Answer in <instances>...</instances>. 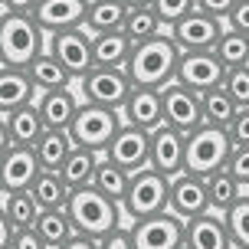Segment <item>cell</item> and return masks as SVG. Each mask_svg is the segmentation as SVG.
Listing matches in <instances>:
<instances>
[{
    "label": "cell",
    "instance_id": "obj_1",
    "mask_svg": "<svg viewBox=\"0 0 249 249\" xmlns=\"http://www.w3.org/2000/svg\"><path fill=\"white\" fill-rule=\"evenodd\" d=\"M177 62H180V50L164 33V36H154L148 43H138L131 50L124 72H128L135 89H164L177 79Z\"/></svg>",
    "mask_w": 249,
    "mask_h": 249
},
{
    "label": "cell",
    "instance_id": "obj_2",
    "mask_svg": "<svg viewBox=\"0 0 249 249\" xmlns=\"http://www.w3.org/2000/svg\"><path fill=\"white\" fill-rule=\"evenodd\" d=\"M66 213H69V220H72L75 233L95 239V243H102L108 233H115V230L122 226V203L108 200L102 190H95V187L72 190V197L66 203Z\"/></svg>",
    "mask_w": 249,
    "mask_h": 249
},
{
    "label": "cell",
    "instance_id": "obj_3",
    "mask_svg": "<svg viewBox=\"0 0 249 249\" xmlns=\"http://www.w3.org/2000/svg\"><path fill=\"white\" fill-rule=\"evenodd\" d=\"M46 33L36 26L33 13H3L0 26V59L10 69H30V62L46 50Z\"/></svg>",
    "mask_w": 249,
    "mask_h": 249
},
{
    "label": "cell",
    "instance_id": "obj_4",
    "mask_svg": "<svg viewBox=\"0 0 249 249\" xmlns=\"http://www.w3.org/2000/svg\"><path fill=\"white\" fill-rule=\"evenodd\" d=\"M233 154V141L226 128H213V124H200L197 131L187 135L184 144V171L194 177H210L223 171L226 161Z\"/></svg>",
    "mask_w": 249,
    "mask_h": 249
},
{
    "label": "cell",
    "instance_id": "obj_5",
    "mask_svg": "<svg viewBox=\"0 0 249 249\" xmlns=\"http://www.w3.org/2000/svg\"><path fill=\"white\" fill-rule=\"evenodd\" d=\"M122 112H112V108H102V105H92V102H82L79 112H75L72 124H69V138H72L75 148H89L105 154V148L112 144L115 131L122 128Z\"/></svg>",
    "mask_w": 249,
    "mask_h": 249
},
{
    "label": "cell",
    "instance_id": "obj_6",
    "mask_svg": "<svg viewBox=\"0 0 249 249\" xmlns=\"http://www.w3.org/2000/svg\"><path fill=\"white\" fill-rule=\"evenodd\" d=\"M167 194H171V180L158 174L154 167H141L128 180V194L122 200V213L128 220H144L154 213L167 210Z\"/></svg>",
    "mask_w": 249,
    "mask_h": 249
},
{
    "label": "cell",
    "instance_id": "obj_7",
    "mask_svg": "<svg viewBox=\"0 0 249 249\" xmlns=\"http://www.w3.org/2000/svg\"><path fill=\"white\" fill-rule=\"evenodd\" d=\"M131 79L124 69H102L95 66L89 75L79 79V92H82V102H92V105H102V108H112V112H122L128 95H131Z\"/></svg>",
    "mask_w": 249,
    "mask_h": 249
},
{
    "label": "cell",
    "instance_id": "obj_8",
    "mask_svg": "<svg viewBox=\"0 0 249 249\" xmlns=\"http://www.w3.org/2000/svg\"><path fill=\"white\" fill-rule=\"evenodd\" d=\"M128 236H131V249H177L184 246V220L164 210L144 220H131Z\"/></svg>",
    "mask_w": 249,
    "mask_h": 249
},
{
    "label": "cell",
    "instance_id": "obj_9",
    "mask_svg": "<svg viewBox=\"0 0 249 249\" xmlns=\"http://www.w3.org/2000/svg\"><path fill=\"white\" fill-rule=\"evenodd\" d=\"M46 50L62 62V69L72 75L75 82L95 69V62H92V33H89L86 26L62 30V33L50 36V46H46Z\"/></svg>",
    "mask_w": 249,
    "mask_h": 249
},
{
    "label": "cell",
    "instance_id": "obj_10",
    "mask_svg": "<svg viewBox=\"0 0 249 249\" xmlns=\"http://www.w3.org/2000/svg\"><path fill=\"white\" fill-rule=\"evenodd\" d=\"M223 26L226 23L207 17L203 10H190L184 20H177V23L167 30V36L174 39V46L180 53H213L216 39L223 33Z\"/></svg>",
    "mask_w": 249,
    "mask_h": 249
},
{
    "label": "cell",
    "instance_id": "obj_11",
    "mask_svg": "<svg viewBox=\"0 0 249 249\" xmlns=\"http://www.w3.org/2000/svg\"><path fill=\"white\" fill-rule=\"evenodd\" d=\"M161 102H164V124L174 128L180 135H190L203 124V108H200V95L194 89H184L180 82L161 89Z\"/></svg>",
    "mask_w": 249,
    "mask_h": 249
},
{
    "label": "cell",
    "instance_id": "obj_12",
    "mask_svg": "<svg viewBox=\"0 0 249 249\" xmlns=\"http://www.w3.org/2000/svg\"><path fill=\"white\" fill-rule=\"evenodd\" d=\"M105 158L112 164H118L122 171H128V174H135L141 167H151V131L122 124L115 131L112 144L105 148Z\"/></svg>",
    "mask_w": 249,
    "mask_h": 249
},
{
    "label": "cell",
    "instance_id": "obj_13",
    "mask_svg": "<svg viewBox=\"0 0 249 249\" xmlns=\"http://www.w3.org/2000/svg\"><path fill=\"white\" fill-rule=\"evenodd\" d=\"M167 210L177 220H197L203 213H210V194H207V177L194 174H177L171 180V194H167Z\"/></svg>",
    "mask_w": 249,
    "mask_h": 249
},
{
    "label": "cell",
    "instance_id": "obj_14",
    "mask_svg": "<svg viewBox=\"0 0 249 249\" xmlns=\"http://www.w3.org/2000/svg\"><path fill=\"white\" fill-rule=\"evenodd\" d=\"M223 62L216 59L213 53H180V62H177V79L184 89H194L197 95L210 92V89L223 86Z\"/></svg>",
    "mask_w": 249,
    "mask_h": 249
},
{
    "label": "cell",
    "instance_id": "obj_15",
    "mask_svg": "<svg viewBox=\"0 0 249 249\" xmlns=\"http://www.w3.org/2000/svg\"><path fill=\"white\" fill-rule=\"evenodd\" d=\"M184 144H187V135L167 128V124L154 128L151 131V167L158 174H164L167 180L184 174Z\"/></svg>",
    "mask_w": 249,
    "mask_h": 249
},
{
    "label": "cell",
    "instance_id": "obj_16",
    "mask_svg": "<svg viewBox=\"0 0 249 249\" xmlns=\"http://www.w3.org/2000/svg\"><path fill=\"white\" fill-rule=\"evenodd\" d=\"M86 0H39L33 20L46 36H56L62 30H75L86 23Z\"/></svg>",
    "mask_w": 249,
    "mask_h": 249
},
{
    "label": "cell",
    "instance_id": "obj_17",
    "mask_svg": "<svg viewBox=\"0 0 249 249\" xmlns=\"http://www.w3.org/2000/svg\"><path fill=\"white\" fill-rule=\"evenodd\" d=\"M39 161L33 148H20L13 144L3 158H0V184H3V194H13V190H30L33 180L39 177Z\"/></svg>",
    "mask_w": 249,
    "mask_h": 249
},
{
    "label": "cell",
    "instance_id": "obj_18",
    "mask_svg": "<svg viewBox=\"0 0 249 249\" xmlns=\"http://www.w3.org/2000/svg\"><path fill=\"white\" fill-rule=\"evenodd\" d=\"M122 122L141 131H154L164 124V102L161 89H131V95L122 108Z\"/></svg>",
    "mask_w": 249,
    "mask_h": 249
},
{
    "label": "cell",
    "instance_id": "obj_19",
    "mask_svg": "<svg viewBox=\"0 0 249 249\" xmlns=\"http://www.w3.org/2000/svg\"><path fill=\"white\" fill-rule=\"evenodd\" d=\"M184 246L187 249H236L233 239H230L223 216L213 210L184 223Z\"/></svg>",
    "mask_w": 249,
    "mask_h": 249
},
{
    "label": "cell",
    "instance_id": "obj_20",
    "mask_svg": "<svg viewBox=\"0 0 249 249\" xmlns=\"http://www.w3.org/2000/svg\"><path fill=\"white\" fill-rule=\"evenodd\" d=\"M33 102H36V89L30 82L26 69L3 66L0 69V118H7L10 112L23 108V105H33Z\"/></svg>",
    "mask_w": 249,
    "mask_h": 249
},
{
    "label": "cell",
    "instance_id": "obj_21",
    "mask_svg": "<svg viewBox=\"0 0 249 249\" xmlns=\"http://www.w3.org/2000/svg\"><path fill=\"white\" fill-rule=\"evenodd\" d=\"M79 105H82V102L75 99L72 89H56V92L36 95V108H39V115H43L46 128H56V131H69Z\"/></svg>",
    "mask_w": 249,
    "mask_h": 249
},
{
    "label": "cell",
    "instance_id": "obj_22",
    "mask_svg": "<svg viewBox=\"0 0 249 249\" xmlns=\"http://www.w3.org/2000/svg\"><path fill=\"white\" fill-rule=\"evenodd\" d=\"M131 50H135V43L124 36V30L92 36V62L102 69H124L131 59Z\"/></svg>",
    "mask_w": 249,
    "mask_h": 249
},
{
    "label": "cell",
    "instance_id": "obj_23",
    "mask_svg": "<svg viewBox=\"0 0 249 249\" xmlns=\"http://www.w3.org/2000/svg\"><path fill=\"white\" fill-rule=\"evenodd\" d=\"M99 161H102L99 151L72 148V151H69V158L62 161V167L56 171V174L62 177V184L69 187V190H82V187H92L95 171H99Z\"/></svg>",
    "mask_w": 249,
    "mask_h": 249
},
{
    "label": "cell",
    "instance_id": "obj_24",
    "mask_svg": "<svg viewBox=\"0 0 249 249\" xmlns=\"http://www.w3.org/2000/svg\"><path fill=\"white\" fill-rule=\"evenodd\" d=\"M26 75H30V82H33V89H36V95H43V92H56V89H69L75 82L50 50H43L36 59L30 62Z\"/></svg>",
    "mask_w": 249,
    "mask_h": 249
},
{
    "label": "cell",
    "instance_id": "obj_25",
    "mask_svg": "<svg viewBox=\"0 0 249 249\" xmlns=\"http://www.w3.org/2000/svg\"><path fill=\"white\" fill-rule=\"evenodd\" d=\"M7 131H10V141L13 144H20V148H33L43 131H46V122H43V115H39L36 102L33 105H23V108H17V112L7 115Z\"/></svg>",
    "mask_w": 249,
    "mask_h": 249
},
{
    "label": "cell",
    "instance_id": "obj_26",
    "mask_svg": "<svg viewBox=\"0 0 249 249\" xmlns=\"http://www.w3.org/2000/svg\"><path fill=\"white\" fill-rule=\"evenodd\" d=\"M124 17H128V7L122 0H92L86 7V30L95 36V33H115L124 26Z\"/></svg>",
    "mask_w": 249,
    "mask_h": 249
},
{
    "label": "cell",
    "instance_id": "obj_27",
    "mask_svg": "<svg viewBox=\"0 0 249 249\" xmlns=\"http://www.w3.org/2000/svg\"><path fill=\"white\" fill-rule=\"evenodd\" d=\"M72 138L69 131H56V128H46L43 138H39L36 144H33V154H36V161L43 171H59L62 161L69 158V151H72Z\"/></svg>",
    "mask_w": 249,
    "mask_h": 249
},
{
    "label": "cell",
    "instance_id": "obj_28",
    "mask_svg": "<svg viewBox=\"0 0 249 249\" xmlns=\"http://www.w3.org/2000/svg\"><path fill=\"white\" fill-rule=\"evenodd\" d=\"M30 197L36 200L39 210H66V203L72 197V190L62 184V177L56 171H39V177L30 187Z\"/></svg>",
    "mask_w": 249,
    "mask_h": 249
},
{
    "label": "cell",
    "instance_id": "obj_29",
    "mask_svg": "<svg viewBox=\"0 0 249 249\" xmlns=\"http://www.w3.org/2000/svg\"><path fill=\"white\" fill-rule=\"evenodd\" d=\"M33 233L50 249H59L66 239L75 236V226H72V220H69L66 210H39L36 223H33Z\"/></svg>",
    "mask_w": 249,
    "mask_h": 249
},
{
    "label": "cell",
    "instance_id": "obj_30",
    "mask_svg": "<svg viewBox=\"0 0 249 249\" xmlns=\"http://www.w3.org/2000/svg\"><path fill=\"white\" fill-rule=\"evenodd\" d=\"M0 207H3V216H7V223H10L13 233H17V230H33V223H36V216H39V207H36V200L30 197V190L3 194Z\"/></svg>",
    "mask_w": 249,
    "mask_h": 249
},
{
    "label": "cell",
    "instance_id": "obj_31",
    "mask_svg": "<svg viewBox=\"0 0 249 249\" xmlns=\"http://www.w3.org/2000/svg\"><path fill=\"white\" fill-rule=\"evenodd\" d=\"M200 108H203V124H213V128H230V122H233L236 112H239V105L226 95L223 86L203 92V95H200Z\"/></svg>",
    "mask_w": 249,
    "mask_h": 249
},
{
    "label": "cell",
    "instance_id": "obj_32",
    "mask_svg": "<svg viewBox=\"0 0 249 249\" xmlns=\"http://www.w3.org/2000/svg\"><path fill=\"white\" fill-rule=\"evenodd\" d=\"M207 194H210V210L223 216L226 210H233L239 200L246 197V190L226 174V171H216V174L207 177Z\"/></svg>",
    "mask_w": 249,
    "mask_h": 249
},
{
    "label": "cell",
    "instance_id": "obj_33",
    "mask_svg": "<svg viewBox=\"0 0 249 249\" xmlns=\"http://www.w3.org/2000/svg\"><path fill=\"white\" fill-rule=\"evenodd\" d=\"M124 36L131 39V43H148V39L154 36H164L167 30H164L161 17L154 13V7H144V10H128V17H124Z\"/></svg>",
    "mask_w": 249,
    "mask_h": 249
},
{
    "label": "cell",
    "instance_id": "obj_34",
    "mask_svg": "<svg viewBox=\"0 0 249 249\" xmlns=\"http://www.w3.org/2000/svg\"><path fill=\"white\" fill-rule=\"evenodd\" d=\"M213 56L223 62V69L249 66V36H243V33H236V30L223 26V33H220L216 46H213Z\"/></svg>",
    "mask_w": 249,
    "mask_h": 249
},
{
    "label": "cell",
    "instance_id": "obj_35",
    "mask_svg": "<svg viewBox=\"0 0 249 249\" xmlns=\"http://www.w3.org/2000/svg\"><path fill=\"white\" fill-rule=\"evenodd\" d=\"M128 180H131V174L128 171H122L118 164H112L105 154H102L99 161V171H95V180H92V187L95 190H102L108 200H115V203H122L124 194H128Z\"/></svg>",
    "mask_w": 249,
    "mask_h": 249
},
{
    "label": "cell",
    "instance_id": "obj_36",
    "mask_svg": "<svg viewBox=\"0 0 249 249\" xmlns=\"http://www.w3.org/2000/svg\"><path fill=\"white\" fill-rule=\"evenodd\" d=\"M223 223L230 230V239L236 249H249V194L239 200L233 210L223 213Z\"/></svg>",
    "mask_w": 249,
    "mask_h": 249
},
{
    "label": "cell",
    "instance_id": "obj_37",
    "mask_svg": "<svg viewBox=\"0 0 249 249\" xmlns=\"http://www.w3.org/2000/svg\"><path fill=\"white\" fill-rule=\"evenodd\" d=\"M223 89H226V95L236 102L239 108H249V66L226 69V75H223Z\"/></svg>",
    "mask_w": 249,
    "mask_h": 249
},
{
    "label": "cell",
    "instance_id": "obj_38",
    "mask_svg": "<svg viewBox=\"0 0 249 249\" xmlns=\"http://www.w3.org/2000/svg\"><path fill=\"white\" fill-rule=\"evenodd\" d=\"M190 10H197V0H154V13L161 17L164 30H171L177 20H184Z\"/></svg>",
    "mask_w": 249,
    "mask_h": 249
},
{
    "label": "cell",
    "instance_id": "obj_39",
    "mask_svg": "<svg viewBox=\"0 0 249 249\" xmlns=\"http://www.w3.org/2000/svg\"><path fill=\"white\" fill-rule=\"evenodd\" d=\"M223 171L249 194V148H233V154H230Z\"/></svg>",
    "mask_w": 249,
    "mask_h": 249
},
{
    "label": "cell",
    "instance_id": "obj_40",
    "mask_svg": "<svg viewBox=\"0 0 249 249\" xmlns=\"http://www.w3.org/2000/svg\"><path fill=\"white\" fill-rule=\"evenodd\" d=\"M230 141H233V148H249V108H239L236 118L230 122Z\"/></svg>",
    "mask_w": 249,
    "mask_h": 249
},
{
    "label": "cell",
    "instance_id": "obj_41",
    "mask_svg": "<svg viewBox=\"0 0 249 249\" xmlns=\"http://www.w3.org/2000/svg\"><path fill=\"white\" fill-rule=\"evenodd\" d=\"M236 3H239V0H197V10H203L207 17L220 20V23H226Z\"/></svg>",
    "mask_w": 249,
    "mask_h": 249
},
{
    "label": "cell",
    "instance_id": "obj_42",
    "mask_svg": "<svg viewBox=\"0 0 249 249\" xmlns=\"http://www.w3.org/2000/svg\"><path fill=\"white\" fill-rule=\"evenodd\" d=\"M226 26H230V30H236V33H243V36H249V0H239L236 7H233Z\"/></svg>",
    "mask_w": 249,
    "mask_h": 249
},
{
    "label": "cell",
    "instance_id": "obj_43",
    "mask_svg": "<svg viewBox=\"0 0 249 249\" xmlns=\"http://www.w3.org/2000/svg\"><path fill=\"white\" fill-rule=\"evenodd\" d=\"M7 249H50V246H46L33 230H17V233L10 236V246Z\"/></svg>",
    "mask_w": 249,
    "mask_h": 249
},
{
    "label": "cell",
    "instance_id": "obj_44",
    "mask_svg": "<svg viewBox=\"0 0 249 249\" xmlns=\"http://www.w3.org/2000/svg\"><path fill=\"white\" fill-rule=\"evenodd\" d=\"M99 249H131V236H128V226H118L115 233H108V236L99 243Z\"/></svg>",
    "mask_w": 249,
    "mask_h": 249
},
{
    "label": "cell",
    "instance_id": "obj_45",
    "mask_svg": "<svg viewBox=\"0 0 249 249\" xmlns=\"http://www.w3.org/2000/svg\"><path fill=\"white\" fill-rule=\"evenodd\" d=\"M39 0H3V10L10 13H33Z\"/></svg>",
    "mask_w": 249,
    "mask_h": 249
},
{
    "label": "cell",
    "instance_id": "obj_46",
    "mask_svg": "<svg viewBox=\"0 0 249 249\" xmlns=\"http://www.w3.org/2000/svg\"><path fill=\"white\" fill-rule=\"evenodd\" d=\"M59 249H99V243H95V239H89V236H79V233H75V236H72V239H66Z\"/></svg>",
    "mask_w": 249,
    "mask_h": 249
},
{
    "label": "cell",
    "instance_id": "obj_47",
    "mask_svg": "<svg viewBox=\"0 0 249 249\" xmlns=\"http://www.w3.org/2000/svg\"><path fill=\"white\" fill-rule=\"evenodd\" d=\"M10 236H13V230H10V223H7V216H3V207H0V249L10 246Z\"/></svg>",
    "mask_w": 249,
    "mask_h": 249
},
{
    "label": "cell",
    "instance_id": "obj_48",
    "mask_svg": "<svg viewBox=\"0 0 249 249\" xmlns=\"http://www.w3.org/2000/svg\"><path fill=\"white\" fill-rule=\"evenodd\" d=\"M10 148H13V141H10V131H7V118H0V158Z\"/></svg>",
    "mask_w": 249,
    "mask_h": 249
},
{
    "label": "cell",
    "instance_id": "obj_49",
    "mask_svg": "<svg viewBox=\"0 0 249 249\" xmlns=\"http://www.w3.org/2000/svg\"><path fill=\"white\" fill-rule=\"evenodd\" d=\"M128 10H144V7H154V0H122Z\"/></svg>",
    "mask_w": 249,
    "mask_h": 249
},
{
    "label": "cell",
    "instance_id": "obj_50",
    "mask_svg": "<svg viewBox=\"0 0 249 249\" xmlns=\"http://www.w3.org/2000/svg\"><path fill=\"white\" fill-rule=\"evenodd\" d=\"M3 13H7V10H3V7H0V26H3Z\"/></svg>",
    "mask_w": 249,
    "mask_h": 249
},
{
    "label": "cell",
    "instance_id": "obj_51",
    "mask_svg": "<svg viewBox=\"0 0 249 249\" xmlns=\"http://www.w3.org/2000/svg\"><path fill=\"white\" fill-rule=\"evenodd\" d=\"M0 200H3V184H0Z\"/></svg>",
    "mask_w": 249,
    "mask_h": 249
},
{
    "label": "cell",
    "instance_id": "obj_52",
    "mask_svg": "<svg viewBox=\"0 0 249 249\" xmlns=\"http://www.w3.org/2000/svg\"><path fill=\"white\" fill-rule=\"evenodd\" d=\"M0 69H3V59H0Z\"/></svg>",
    "mask_w": 249,
    "mask_h": 249
},
{
    "label": "cell",
    "instance_id": "obj_53",
    "mask_svg": "<svg viewBox=\"0 0 249 249\" xmlns=\"http://www.w3.org/2000/svg\"><path fill=\"white\" fill-rule=\"evenodd\" d=\"M177 249H187V246H177Z\"/></svg>",
    "mask_w": 249,
    "mask_h": 249
},
{
    "label": "cell",
    "instance_id": "obj_54",
    "mask_svg": "<svg viewBox=\"0 0 249 249\" xmlns=\"http://www.w3.org/2000/svg\"><path fill=\"white\" fill-rule=\"evenodd\" d=\"M0 7H3V0H0Z\"/></svg>",
    "mask_w": 249,
    "mask_h": 249
},
{
    "label": "cell",
    "instance_id": "obj_55",
    "mask_svg": "<svg viewBox=\"0 0 249 249\" xmlns=\"http://www.w3.org/2000/svg\"><path fill=\"white\" fill-rule=\"evenodd\" d=\"M86 3H92V0H86Z\"/></svg>",
    "mask_w": 249,
    "mask_h": 249
}]
</instances>
